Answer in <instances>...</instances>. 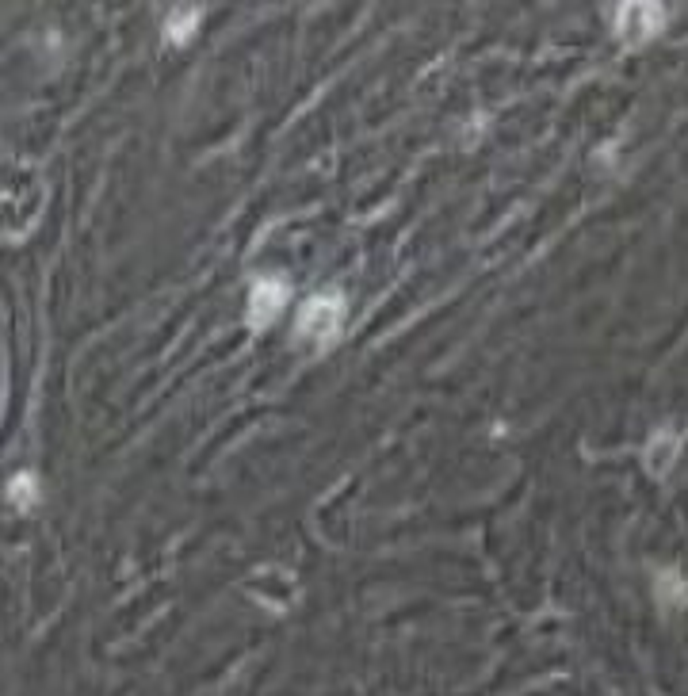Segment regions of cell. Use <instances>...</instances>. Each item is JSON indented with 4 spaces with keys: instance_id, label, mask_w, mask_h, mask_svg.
Wrapping results in <instances>:
<instances>
[{
    "instance_id": "1",
    "label": "cell",
    "mask_w": 688,
    "mask_h": 696,
    "mask_svg": "<svg viewBox=\"0 0 688 696\" xmlns=\"http://www.w3.org/2000/svg\"><path fill=\"white\" fill-rule=\"evenodd\" d=\"M341 322H344L341 295H314V299H306L299 306V337H306V341H318V345L333 341Z\"/></svg>"
},
{
    "instance_id": "2",
    "label": "cell",
    "mask_w": 688,
    "mask_h": 696,
    "mask_svg": "<svg viewBox=\"0 0 688 696\" xmlns=\"http://www.w3.org/2000/svg\"><path fill=\"white\" fill-rule=\"evenodd\" d=\"M291 299V287L283 276H264V280L253 283V291H249V322L253 326H272L276 318H280V310L287 306Z\"/></svg>"
},
{
    "instance_id": "3",
    "label": "cell",
    "mask_w": 688,
    "mask_h": 696,
    "mask_svg": "<svg viewBox=\"0 0 688 696\" xmlns=\"http://www.w3.org/2000/svg\"><path fill=\"white\" fill-rule=\"evenodd\" d=\"M620 39L631 46H643L666 27V8L662 4H624L620 8Z\"/></svg>"
},
{
    "instance_id": "4",
    "label": "cell",
    "mask_w": 688,
    "mask_h": 696,
    "mask_svg": "<svg viewBox=\"0 0 688 696\" xmlns=\"http://www.w3.org/2000/svg\"><path fill=\"white\" fill-rule=\"evenodd\" d=\"M677 452H681V433H677V429H662V433H654L650 436V444H646V471L662 479L669 467H673Z\"/></svg>"
},
{
    "instance_id": "5",
    "label": "cell",
    "mask_w": 688,
    "mask_h": 696,
    "mask_svg": "<svg viewBox=\"0 0 688 696\" xmlns=\"http://www.w3.org/2000/svg\"><path fill=\"white\" fill-rule=\"evenodd\" d=\"M199 23H203V8H195V4H184V8H176L169 16V27H165V39L176 46H184L192 39L195 31H199Z\"/></svg>"
},
{
    "instance_id": "6",
    "label": "cell",
    "mask_w": 688,
    "mask_h": 696,
    "mask_svg": "<svg viewBox=\"0 0 688 696\" xmlns=\"http://www.w3.org/2000/svg\"><path fill=\"white\" fill-rule=\"evenodd\" d=\"M12 501L20 505L23 513L35 509V501H39V482H35V475H16L12 479Z\"/></svg>"
}]
</instances>
